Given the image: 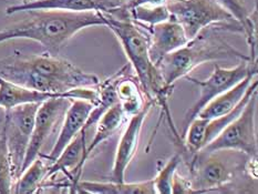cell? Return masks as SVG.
Returning a JSON list of instances; mask_svg holds the SVG:
<instances>
[{"instance_id":"6da1fadb","label":"cell","mask_w":258,"mask_h":194,"mask_svg":"<svg viewBox=\"0 0 258 194\" xmlns=\"http://www.w3.org/2000/svg\"><path fill=\"white\" fill-rule=\"evenodd\" d=\"M28 18L0 30V43L28 39L33 40L47 50L50 54L57 55L64 44L78 32L93 26H105L100 11L60 10H30Z\"/></svg>"},{"instance_id":"7a4b0ae2","label":"cell","mask_w":258,"mask_h":194,"mask_svg":"<svg viewBox=\"0 0 258 194\" xmlns=\"http://www.w3.org/2000/svg\"><path fill=\"white\" fill-rule=\"evenodd\" d=\"M101 14L104 18L105 26L110 28L120 41L148 100L153 101L154 104L158 103L161 105L163 113L166 114V119L170 122V126H174L175 124L173 123L167 107V100L171 96L173 88L165 86L158 68L150 59L148 32L145 33L142 28L131 19L127 8L117 10L113 14Z\"/></svg>"},{"instance_id":"3957f363","label":"cell","mask_w":258,"mask_h":194,"mask_svg":"<svg viewBox=\"0 0 258 194\" xmlns=\"http://www.w3.org/2000/svg\"><path fill=\"white\" fill-rule=\"evenodd\" d=\"M210 29V31L202 30L185 46L166 54L155 66L166 87L173 88L178 79L188 76L196 67L205 62L225 59L251 61L248 55L243 54L222 37L213 32L212 27Z\"/></svg>"},{"instance_id":"277c9868","label":"cell","mask_w":258,"mask_h":194,"mask_svg":"<svg viewBox=\"0 0 258 194\" xmlns=\"http://www.w3.org/2000/svg\"><path fill=\"white\" fill-rule=\"evenodd\" d=\"M171 19L183 27L188 40L213 26H225L231 30L242 28L216 0H166Z\"/></svg>"},{"instance_id":"5b68a950","label":"cell","mask_w":258,"mask_h":194,"mask_svg":"<svg viewBox=\"0 0 258 194\" xmlns=\"http://www.w3.org/2000/svg\"><path fill=\"white\" fill-rule=\"evenodd\" d=\"M256 104L257 91L250 97L237 118L224 127L218 136L207 143L200 152L211 153L233 150L245 153L250 159H257Z\"/></svg>"},{"instance_id":"8992f818","label":"cell","mask_w":258,"mask_h":194,"mask_svg":"<svg viewBox=\"0 0 258 194\" xmlns=\"http://www.w3.org/2000/svg\"><path fill=\"white\" fill-rule=\"evenodd\" d=\"M250 74H257V61L255 62L253 61H240L239 64L231 69L221 68L218 64H215L214 71L205 80H199L188 76L185 77L188 81L200 88V98L185 114L182 131L179 133L182 141L184 142L185 133H186L189 123L199 115L201 110L206 104H209L213 99H215L220 94L227 91L228 89L237 85L239 81H242L244 78Z\"/></svg>"},{"instance_id":"52a82bcc","label":"cell","mask_w":258,"mask_h":194,"mask_svg":"<svg viewBox=\"0 0 258 194\" xmlns=\"http://www.w3.org/2000/svg\"><path fill=\"white\" fill-rule=\"evenodd\" d=\"M19 54L22 63L54 83L61 93H68L77 88H92L100 82L95 75L82 71L70 61L57 55L50 53L24 55L20 52Z\"/></svg>"},{"instance_id":"ba28073f","label":"cell","mask_w":258,"mask_h":194,"mask_svg":"<svg viewBox=\"0 0 258 194\" xmlns=\"http://www.w3.org/2000/svg\"><path fill=\"white\" fill-rule=\"evenodd\" d=\"M39 105L40 103H25L6 111L3 127L7 139L15 181L21 174Z\"/></svg>"},{"instance_id":"9c48e42d","label":"cell","mask_w":258,"mask_h":194,"mask_svg":"<svg viewBox=\"0 0 258 194\" xmlns=\"http://www.w3.org/2000/svg\"><path fill=\"white\" fill-rule=\"evenodd\" d=\"M192 193H206L225 187L235 175V168L217 152L194 154L189 164Z\"/></svg>"},{"instance_id":"30bf717a","label":"cell","mask_w":258,"mask_h":194,"mask_svg":"<svg viewBox=\"0 0 258 194\" xmlns=\"http://www.w3.org/2000/svg\"><path fill=\"white\" fill-rule=\"evenodd\" d=\"M71 100L72 99L68 97L59 96L47 99L46 101L41 102L40 105H39L36 113L35 125H33L24 164H22L21 173L41 153L42 147L46 143L49 136L51 135L53 127L57 124L60 116L64 114L66 110L68 109Z\"/></svg>"},{"instance_id":"8fae6325","label":"cell","mask_w":258,"mask_h":194,"mask_svg":"<svg viewBox=\"0 0 258 194\" xmlns=\"http://www.w3.org/2000/svg\"><path fill=\"white\" fill-rule=\"evenodd\" d=\"M153 101L148 100L144 108L139 113L130 116L128 123L123 135L121 136L119 144H117L113 168H112L111 173V181H125L126 170L138 151L144 121L148 118L150 110L153 107Z\"/></svg>"},{"instance_id":"7c38bea8","label":"cell","mask_w":258,"mask_h":194,"mask_svg":"<svg viewBox=\"0 0 258 194\" xmlns=\"http://www.w3.org/2000/svg\"><path fill=\"white\" fill-rule=\"evenodd\" d=\"M130 2L126 0H28L20 5L7 7L6 14L14 15L30 10H60L82 13V11H100L113 14L127 8Z\"/></svg>"},{"instance_id":"4fadbf2b","label":"cell","mask_w":258,"mask_h":194,"mask_svg":"<svg viewBox=\"0 0 258 194\" xmlns=\"http://www.w3.org/2000/svg\"><path fill=\"white\" fill-rule=\"evenodd\" d=\"M142 28H147L150 59L155 66L166 54L175 51L189 41L183 27L172 19Z\"/></svg>"},{"instance_id":"5bb4252c","label":"cell","mask_w":258,"mask_h":194,"mask_svg":"<svg viewBox=\"0 0 258 194\" xmlns=\"http://www.w3.org/2000/svg\"><path fill=\"white\" fill-rule=\"evenodd\" d=\"M93 109V103L86 99H72L70 105L64 112L62 126L59 132L57 141L48 155H43L50 163L59 157L62 150L83 131L88 116Z\"/></svg>"},{"instance_id":"9a60e30c","label":"cell","mask_w":258,"mask_h":194,"mask_svg":"<svg viewBox=\"0 0 258 194\" xmlns=\"http://www.w3.org/2000/svg\"><path fill=\"white\" fill-rule=\"evenodd\" d=\"M86 148V132L81 131L62 150L59 157L50 164L47 179L58 174L59 172H62L66 176H68V179L71 182L70 186L72 188V192H75L77 183L80 180L83 165H85L83 157H85Z\"/></svg>"},{"instance_id":"2e32d148","label":"cell","mask_w":258,"mask_h":194,"mask_svg":"<svg viewBox=\"0 0 258 194\" xmlns=\"http://www.w3.org/2000/svg\"><path fill=\"white\" fill-rule=\"evenodd\" d=\"M257 74H250L248 75L242 81H239L237 85H235L227 91L220 94V96L213 99L212 101L206 104L205 107L201 110L198 116L204 118L207 120H212L222 116L236 107V105L242 101L243 97L245 96L246 91H247L248 87L250 86L251 81L254 80Z\"/></svg>"},{"instance_id":"e0dca14e","label":"cell","mask_w":258,"mask_h":194,"mask_svg":"<svg viewBox=\"0 0 258 194\" xmlns=\"http://www.w3.org/2000/svg\"><path fill=\"white\" fill-rule=\"evenodd\" d=\"M75 192L93 194H156L153 180L143 182L78 181Z\"/></svg>"},{"instance_id":"ac0fdd59","label":"cell","mask_w":258,"mask_h":194,"mask_svg":"<svg viewBox=\"0 0 258 194\" xmlns=\"http://www.w3.org/2000/svg\"><path fill=\"white\" fill-rule=\"evenodd\" d=\"M68 97L64 94L40 92L21 87L0 77V108L6 111L25 103H41L53 97ZM69 98V97H68Z\"/></svg>"},{"instance_id":"d6986e66","label":"cell","mask_w":258,"mask_h":194,"mask_svg":"<svg viewBox=\"0 0 258 194\" xmlns=\"http://www.w3.org/2000/svg\"><path fill=\"white\" fill-rule=\"evenodd\" d=\"M128 70V66H124L116 71L104 81H100L97 88V100L93 105V109L90 112L88 120L83 127V132H86L89 127L95 125L98 120L101 118L106 110H109L112 105L117 103V94H116V82L119 78Z\"/></svg>"},{"instance_id":"ffe728a7","label":"cell","mask_w":258,"mask_h":194,"mask_svg":"<svg viewBox=\"0 0 258 194\" xmlns=\"http://www.w3.org/2000/svg\"><path fill=\"white\" fill-rule=\"evenodd\" d=\"M125 118L126 114L124 113V111L122 110L119 102L112 105L109 110H106L105 112L101 115V118L98 120L97 123H95V125H97V130H95L94 138L92 139L91 143L86 148L85 157H83L85 163L86 161L91 157L92 152L101 143L108 140V139H110L120 129Z\"/></svg>"},{"instance_id":"44dd1931","label":"cell","mask_w":258,"mask_h":194,"mask_svg":"<svg viewBox=\"0 0 258 194\" xmlns=\"http://www.w3.org/2000/svg\"><path fill=\"white\" fill-rule=\"evenodd\" d=\"M127 72V71H126ZM124 72L116 82L117 102L121 105L126 116H132L141 111L145 102L142 94V89L138 79L130 77Z\"/></svg>"},{"instance_id":"7402d4cb","label":"cell","mask_w":258,"mask_h":194,"mask_svg":"<svg viewBox=\"0 0 258 194\" xmlns=\"http://www.w3.org/2000/svg\"><path fill=\"white\" fill-rule=\"evenodd\" d=\"M227 13L231 15L235 21L240 26L243 33L247 39L250 48V60L257 61V35H256V21L248 14L243 0H216Z\"/></svg>"},{"instance_id":"603a6c76","label":"cell","mask_w":258,"mask_h":194,"mask_svg":"<svg viewBox=\"0 0 258 194\" xmlns=\"http://www.w3.org/2000/svg\"><path fill=\"white\" fill-rule=\"evenodd\" d=\"M49 161L40 153L32 162L22 171V173L16 180V185L13 187L14 193L32 194L38 192L43 181L47 179L49 170Z\"/></svg>"},{"instance_id":"cb8c5ba5","label":"cell","mask_w":258,"mask_h":194,"mask_svg":"<svg viewBox=\"0 0 258 194\" xmlns=\"http://www.w3.org/2000/svg\"><path fill=\"white\" fill-rule=\"evenodd\" d=\"M13 165L9 155L5 129L0 131V194L13 193L14 187Z\"/></svg>"},{"instance_id":"d4e9b609","label":"cell","mask_w":258,"mask_h":194,"mask_svg":"<svg viewBox=\"0 0 258 194\" xmlns=\"http://www.w3.org/2000/svg\"><path fill=\"white\" fill-rule=\"evenodd\" d=\"M181 162L182 154L177 152L164 164L163 168L159 171L158 175L152 179L156 194H172L174 175Z\"/></svg>"},{"instance_id":"484cf974","label":"cell","mask_w":258,"mask_h":194,"mask_svg":"<svg viewBox=\"0 0 258 194\" xmlns=\"http://www.w3.org/2000/svg\"><path fill=\"white\" fill-rule=\"evenodd\" d=\"M209 121L210 120L201 118V116H196L189 123L184 137V146L187 148L190 153H198L204 148L206 127Z\"/></svg>"},{"instance_id":"4316f807","label":"cell","mask_w":258,"mask_h":194,"mask_svg":"<svg viewBox=\"0 0 258 194\" xmlns=\"http://www.w3.org/2000/svg\"><path fill=\"white\" fill-rule=\"evenodd\" d=\"M126 2H130V3H131V2H132V0H126Z\"/></svg>"},{"instance_id":"83f0119b","label":"cell","mask_w":258,"mask_h":194,"mask_svg":"<svg viewBox=\"0 0 258 194\" xmlns=\"http://www.w3.org/2000/svg\"><path fill=\"white\" fill-rule=\"evenodd\" d=\"M25 2H28V0H25Z\"/></svg>"}]
</instances>
